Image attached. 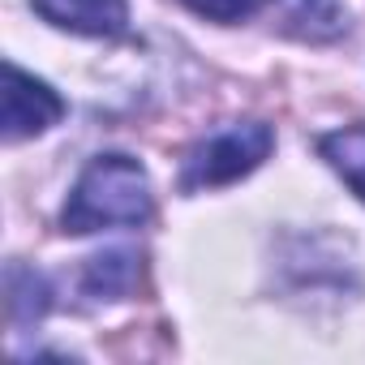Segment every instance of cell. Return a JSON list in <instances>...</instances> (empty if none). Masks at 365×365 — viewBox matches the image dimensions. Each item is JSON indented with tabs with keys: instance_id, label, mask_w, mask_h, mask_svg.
I'll use <instances>...</instances> for the list:
<instances>
[{
	"instance_id": "cell-1",
	"label": "cell",
	"mask_w": 365,
	"mask_h": 365,
	"mask_svg": "<svg viewBox=\"0 0 365 365\" xmlns=\"http://www.w3.org/2000/svg\"><path fill=\"white\" fill-rule=\"evenodd\" d=\"M150 211H155V198H150L146 168L112 150V155H95L82 168L78 185L65 202L61 228L73 237L99 232V228H138L150 220Z\"/></svg>"
},
{
	"instance_id": "cell-2",
	"label": "cell",
	"mask_w": 365,
	"mask_h": 365,
	"mask_svg": "<svg viewBox=\"0 0 365 365\" xmlns=\"http://www.w3.org/2000/svg\"><path fill=\"white\" fill-rule=\"evenodd\" d=\"M275 146V129L262 120H245V125H228L220 133H211L207 142H198L185 159V176L180 190H215V185H232V180L250 176Z\"/></svg>"
},
{
	"instance_id": "cell-3",
	"label": "cell",
	"mask_w": 365,
	"mask_h": 365,
	"mask_svg": "<svg viewBox=\"0 0 365 365\" xmlns=\"http://www.w3.org/2000/svg\"><path fill=\"white\" fill-rule=\"evenodd\" d=\"M65 116V99L31 78L26 69H18L14 61L5 65V108H0V125H5V142H22V138H39L48 133L56 120Z\"/></svg>"
},
{
	"instance_id": "cell-4",
	"label": "cell",
	"mask_w": 365,
	"mask_h": 365,
	"mask_svg": "<svg viewBox=\"0 0 365 365\" xmlns=\"http://www.w3.org/2000/svg\"><path fill=\"white\" fill-rule=\"evenodd\" d=\"M35 14L61 31L116 39L129 31V0H31Z\"/></svg>"
},
{
	"instance_id": "cell-5",
	"label": "cell",
	"mask_w": 365,
	"mask_h": 365,
	"mask_svg": "<svg viewBox=\"0 0 365 365\" xmlns=\"http://www.w3.org/2000/svg\"><path fill=\"white\" fill-rule=\"evenodd\" d=\"M284 31L297 39H309V43H331L348 31V14L339 0H288Z\"/></svg>"
},
{
	"instance_id": "cell-6",
	"label": "cell",
	"mask_w": 365,
	"mask_h": 365,
	"mask_svg": "<svg viewBox=\"0 0 365 365\" xmlns=\"http://www.w3.org/2000/svg\"><path fill=\"white\" fill-rule=\"evenodd\" d=\"M318 155L348 180L352 194L365 202V125H344L318 138Z\"/></svg>"
},
{
	"instance_id": "cell-7",
	"label": "cell",
	"mask_w": 365,
	"mask_h": 365,
	"mask_svg": "<svg viewBox=\"0 0 365 365\" xmlns=\"http://www.w3.org/2000/svg\"><path fill=\"white\" fill-rule=\"evenodd\" d=\"M133 284H138V254H129V250L99 254L82 271V288L99 301H120L133 292Z\"/></svg>"
},
{
	"instance_id": "cell-8",
	"label": "cell",
	"mask_w": 365,
	"mask_h": 365,
	"mask_svg": "<svg viewBox=\"0 0 365 365\" xmlns=\"http://www.w3.org/2000/svg\"><path fill=\"white\" fill-rule=\"evenodd\" d=\"M43 309H48V284L26 267H9V314L18 322H31L43 318Z\"/></svg>"
},
{
	"instance_id": "cell-9",
	"label": "cell",
	"mask_w": 365,
	"mask_h": 365,
	"mask_svg": "<svg viewBox=\"0 0 365 365\" xmlns=\"http://www.w3.org/2000/svg\"><path fill=\"white\" fill-rule=\"evenodd\" d=\"M185 9H194L198 18L207 22H220V26H237L245 22L254 9H258V0H180Z\"/></svg>"
}]
</instances>
